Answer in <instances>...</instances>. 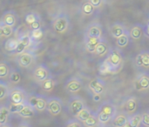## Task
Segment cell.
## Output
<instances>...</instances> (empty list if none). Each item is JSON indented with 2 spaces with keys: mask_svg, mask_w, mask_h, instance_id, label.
<instances>
[{
  "mask_svg": "<svg viewBox=\"0 0 149 127\" xmlns=\"http://www.w3.org/2000/svg\"><path fill=\"white\" fill-rule=\"evenodd\" d=\"M123 63L124 59L121 51L119 49H111L107 58L100 65V73L102 75L117 73L122 69Z\"/></svg>",
  "mask_w": 149,
  "mask_h": 127,
  "instance_id": "cell-1",
  "label": "cell"
},
{
  "mask_svg": "<svg viewBox=\"0 0 149 127\" xmlns=\"http://www.w3.org/2000/svg\"><path fill=\"white\" fill-rule=\"evenodd\" d=\"M97 116L99 123L101 125H107L113 120L117 114L115 105L111 102H104L99 106L97 111Z\"/></svg>",
  "mask_w": 149,
  "mask_h": 127,
  "instance_id": "cell-2",
  "label": "cell"
},
{
  "mask_svg": "<svg viewBox=\"0 0 149 127\" xmlns=\"http://www.w3.org/2000/svg\"><path fill=\"white\" fill-rule=\"evenodd\" d=\"M70 26V18L65 13H60L57 15L52 21V27L55 32L58 34L65 33Z\"/></svg>",
  "mask_w": 149,
  "mask_h": 127,
  "instance_id": "cell-3",
  "label": "cell"
},
{
  "mask_svg": "<svg viewBox=\"0 0 149 127\" xmlns=\"http://www.w3.org/2000/svg\"><path fill=\"white\" fill-rule=\"evenodd\" d=\"M29 94L21 87H14L10 90L8 99L12 104H28Z\"/></svg>",
  "mask_w": 149,
  "mask_h": 127,
  "instance_id": "cell-4",
  "label": "cell"
},
{
  "mask_svg": "<svg viewBox=\"0 0 149 127\" xmlns=\"http://www.w3.org/2000/svg\"><path fill=\"white\" fill-rule=\"evenodd\" d=\"M28 104L37 112H43L47 107V98L39 94H31L28 98Z\"/></svg>",
  "mask_w": 149,
  "mask_h": 127,
  "instance_id": "cell-5",
  "label": "cell"
},
{
  "mask_svg": "<svg viewBox=\"0 0 149 127\" xmlns=\"http://www.w3.org/2000/svg\"><path fill=\"white\" fill-rule=\"evenodd\" d=\"M63 110V103L59 98L52 97L47 99V107L46 111L52 116H58Z\"/></svg>",
  "mask_w": 149,
  "mask_h": 127,
  "instance_id": "cell-6",
  "label": "cell"
},
{
  "mask_svg": "<svg viewBox=\"0 0 149 127\" xmlns=\"http://www.w3.org/2000/svg\"><path fill=\"white\" fill-rule=\"evenodd\" d=\"M35 58L36 57L33 52L26 50L17 55L16 58V62L17 65L21 68H29L34 63Z\"/></svg>",
  "mask_w": 149,
  "mask_h": 127,
  "instance_id": "cell-7",
  "label": "cell"
},
{
  "mask_svg": "<svg viewBox=\"0 0 149 127\" xmlns=\"http://www.w3.org/2000/svg\"><path fill=\"white\" fill-rule=\"evenodd\" d=\"M86 106L84 99L79 96H75L70 99L69 103H68V110L72 115L74 117L85 107Z\"/></svg>",
  "mask_w": 149,
  "mask_h": 127,
  "instance_id": "cell-8",
  "label": "cell"
},
{
  "mask_svg": "<svg viewBox=\"0 0 149 127\" xmlns=\"http://www.w3.org/2000/svg\"><path fill=\"white\" fill-rule=\"evenodd\" d=\"M32 75H33L34 79H36L39 83L45 80V79H47V78H51V77H52V73H51V71L45 65H37L33 70Z\"/></svg>",
  "mask_w": 149,
  "mask_h": 127,
  "instance_id": "cell-9",
  "label": "cell"
},
{
  "mask_svg": "<svg viewBox=\"0 0 149 127\" xmlns=\"http://www.w3.org/2000/svg\"><path fill=\"white\" fill-rule=\"evenodd\" d=\"M83 87V83L79 78L73 77L68 79L65 85V89L69 93H77Z\"/></svg>",
  "mask_w": 149,
  "mask_h": 127,
  "instance_id": "cell-10",
  "label": "cell"
},
{
  "mask_svg": "<svg viewBox=\"0 0 149 127\" xmlns=\"http://www.w3.org/2000/svg\"><path fill=\"white\" fill-rule=\"evenodd\" d=\"M123 107L125 110V113L127 114L128 116H132L135 114L139 109V103L137 99L135 97L127 98L123 104Z\"/></svg>",
  "mask_w": 149,
  "mask_h": 127,
  "instance_id": "cell-11",
  "label": "cell"
},
{
  "mask_svg": "<svg viewBox=\"0 0 149 127\" xmlns=\"http://www.w3.org/2000/svg\"><path fill=\"white\" fill-rule=\"evenodd\" d=\"M134 88L138 92H144L149 90L148 73H141L136 78L134 82Z\"/></svg>",
  "mask_w": 149,
  "mask_h": 127,
  "instance_id": "cell-12",
  "label": "cell"
},
{
  "mask_svg": "<svg viewBox=\"0 0 149 127\" xmlns=\"http://www.w3.org/2000/svg\"><path fill=\"white\" fill-rule=\"evenodd\" d=\"M86 36L96 38H102L103 29L100 23H92L90 24L86 30Z\"/></svg>",
  "mask_w": 149,
  "mask_h": 127,
  "instance_id": "cell-13",
  "label": "cell"
},
{
  "mask_svg": "<svg viewBox=\"0 0 149 127\" xmlns=\"http://www.w3.org/2000/svg\"><path fill=\"white\" fill-rule=\"evenodd\" d=\"M26 24L31 28V30L40 29L41 27V17L36 12H29L24 17Z\"/></svg>",
  "mask_w": 149,
  "mask_h": 127,
  "instance_id": "cell-14",
  "label": "cell"
},
{
  "mask_svg": "<svg viewBox=\"0 0 149 127\" xmlns=\"http://www.w3.org/2000/svg\"><path fill=\"white\" fill-rule=\"evenodd\" d=\"M88 87L93 94L101 95L104 93V92L106 90V84L102 79L96 78L92 79L89 82Z\"/></svg>",
  "mask_w": 149,
  "mask_h": 127,
  "instance_id": "cell-15",
  "label": "cell"
},
{
  "mask_svg": "<svg viewBox=\"0 0 149 127\" xmlns=\"http://www.w3.org/2000/svg\"><path fill=\"white\" fill-rule=\"evenodd\" d=\"M17 17L16 12L12 10H6L3 12L0 22L3 24H5V25L14 28L15 25L17 24Z\"/></svg>",
  "mask_w": 149,
  "mask_h": 127,
  "instance_id": "cell-16",
  "label": "cell"
},
{
  "mask_svg": "<svg viewBox=\"0 0 149 127\" xmlns=\"http://www.w3.org/2000/svg\"><path fill=\"white\" fill-rule=\"evenodd\" d=\"M17 40H18V44H17V46L14 51V53L17 54V55L22 53L23 51H26V49L32 44L30 35H27V34L20 36Z\"/></svg>",
  "mask_w": 149,
  "mask_h": 127,
  "instance_id": "cell-17",
  "label": "cell"
},
{
  "mask_svg": "<svg viewBox=\"0 0 149 127\" xmlns=\"http://www.w3.org/2000/svg\"><path fill=\"white\" fill-rule=\"evenodd\" d=\"M135 64L141 68L149 69V51H141L135 58Z\"/></svg>",
  "mask_w": 149,
  "mask_h": 127,
  "instance_id": "cell-18",
  "label": "cell"
},
{
  "mask_svg": "<svg viewBox=\"0 0 149 127\" xmlns=\"http://www.w3.org/2000/svg\"><path fill=\"white\" fill-rule=\"evenodd\" d=\"M102 40V38H96V37H91L85 35V47L86 50L90 53H94L95 49L97 45L100 44V42Z\"/></svg>",
  "mask_w": 149,
  "mask_h": 127,
  "instance_id": "cell-19",
  "label": "cell"
},
{
  "mask_svg": "<svg viewBox=\"0 0 149 127\" xmlns=\"http://www.w3.org/2000/svg\"><path fill=\"white\" fill-rule=\"evenodd\" d=\"M130 37L134 40H140L144 35V27L141 24H136L133 25L129 31Z\"/></svg>",
  "mask_w": 149,
  "mask_h": 127,
  "instance_id": "cell-20",
  "label": "cell"
},
{
  "mask_svg": "<svg viewBox=\"0 0 149 127\" xmlns=\"http://www.w3.org/2000/svg\"><path fill=\"white\" fill-rule=\"evenodd\" d=\"M129 116L125 112H120L115 115L112 120V125L113 127H123L128 122Z\"/></svg>",
  "mask_w": 149,
  "mask_h": 127,
  "instance_id": "cell-21",
  "label": "cell"
},
{
  "mask_svg": "<svg viewBox=\"0 0 149 127\" xmlns=\"http://www.w3.org/2000/svg\"><path fill=\"white\" fill-rule=\"evenodd\" d=\"M110 50L111 49L109 48L108 43L105 39L102 38V40L97 45V47L95 49V51H94V54H96L99 57H103V56L108 54V52L110 51Z\"/></svg>",
  "mask_w": 149,
  "mask_h": 127,
  "instance_id": "cell-22",
  "label": "cell"
},
{
  "mask_svg": "<svg viewBox=\"0 0 149 127\" xmlns=\"http://www.w3.org/2000/svg\"><path fill=\"white\" fill-rule=\"evenodd\" d=\"M127 30L126 29V27L120 24V23H115L112 25L111 29H110V32H111V35L113 36V37L114 38H118L120 37V36H122Z\"/></svg>",
  "mask_w": 149,
  "mask_h": 127,
  "instance_id": "cell-23",
  "label": "cell"
},
{
  "mask_svg": "<svg viewBox=\"0 0 149 127\" xmlns=\"http://www.w3.org/2000/svg\"><path fill=\"white\" fill-rule=\"evenodd\" d=\"M37 112H38L32 106H31L29 104H26V105H24L23 109L17 114L24 119H31V118L34 117L37 114Z\"/></svg>",
  "mask_w": 149,
  "mask_h": 127,
  "instance_id": "cell-24",
  "label": "cell"
},
{
  "mask_svg": "<svg viewBox=\"0 0 149 127\" xmlns=\"http://www.w3.org/2000/svg\"><path fill=\"white\" fill-rule=\"evenodd\" d=\"M56 84H57L56 80H55L52 77H51V78H47V79H45V80L40 82V83H39V85H40L41 89H42L44 92H52L53 89L55 88Z\"/></svg>",
  "mask_w": 149,
  "mask_h": 127,
  "instance_id": "cell-25",
  "label": "cell"
},
{
  "mask_svg": "<svg viewBox=\"0 0 149 127\" xmlns=\"http://www.w3.org/2000/svg\"><path fill=\"white\" fill-rule=\"evenodd\" d=\"M12 71L11 66L5 61H0V79L8 78Z\"/></svg>",
  "mask_w": 149,
  "mask_h": 127,
  "instance_id": "cell-26",
  "label": "cell"
},
{
  "mask_svg": "<svg viewBox=\"0 0 149 127\" xmlns=\"http://www.w3.org/2000/svg\"><path fill=\"white\" fill-rule=\"evenodd\" d=\"M92 114H93V111H92L89 107L86 106L84 109H82V110L75 116V119H78L79 121H80L81 123H84V122H85Z\"/></svg>",
  "mask_w": 149,
  "mask_h": 127,
  "instance_id": "cell-27",
  "label": "cell"
},
{
  "mask_svg": "<svg viewBox=\"0 0 149 127\" xmlns=\"http://www.w3.org/2000/svg\"><path fill=\"white\" fill-rule=\"evenodd\" d=\"M129 41H130V35H129V31H127L122 36H120L116 39V44L120 48H125L128 45Z\"/></svg>",
  "mask_w": 149,
  "mask_h": 127,
  "instance_id": "cell-28",
  "label": "cell"
},
{
  "mask_svg": "<svg viewBox=\"0 0 149 127\" xmlns=\"http://www.w3.org/2000/svg\"><path fill=\"white\" fill-rule=\"evenodd\" d=\"M95 8L87 1H85L84 3H82L81 6H80V11L81 14H83L84 16H91L93 14Z\"/></svg>",
  "mask_w": 149,
  "mask_h": 127,
  "instance_id": "cell-29",
  "label": "cell"
},
{
  "mask_svg": "<svg viewBox=\"0 0 149 127\" xmlns=\"http://www.w3.org/2000/svg\"><path fill=\"white\" fill-rule=\"evenodd\" d=\"M11 113L9 111L8 105H1L0 106V123L1 125L8 123L9 117Z\"/></svg>",
  "mask_w": 149,
  "mask_h": 127,
  "instance_id": "cell-30",
  "label": "cell"
},
{
  "mask_svg": "<svg viewBox=\"0 0 149 127\" xmlns=\"http://www.w3.org/2000/svg\"><path fill=\"white\" fill-rule=\"evenodd\" d=\"M142 121V113L136 112L135 114L129 116L128 122L133 127H141Z\"/></svg>",
  "mask_w": 149,
  "mask_h": 127,
  "instance_id": "cell-31",
  "label": "cell"
},
{
  "mask_svg": "<svg viewBox=\"0 0 149 127\" xmlns=\"http://www.w3.org/2000/svg\"><path fill=\"white\" fill-rule=\"evenodd\" d=\"M18 44V40L16 38H8L4 43V48L7 51L14 52Z\"/></svg>",
  "mask_w": 149,
  "mask_h": 127,
  "instance_id": "cell-32",
  "label": "cell"
},
{
  "mask_svg": "<svg viewBox=\"0 0 149 127\" xmlns=\"http://www.w3.org/2000/svg\"><path fill=\"white\" fill-rule=\"evenodd\" d=\"M9 92H10V89L8 84L3 80H0V100L8 99Z\"/></svg>",
  "mask_w": 149,
  "mask_h": 127,
  "instance_id": "cell-33",
  "label": "cell"
},
{
  "mask_svg": "<svg viewBox=\"0 0 149 127\" xmlns=\"http://www.w3.org/2000/svg\"><path fill=\"white\" fill-rule=\"evenodd\" d=\"M83 126L85 127H96L98 126L99 123V119H98V116L97 113L93 112V114L84 122L82 123Z\"/></svg>",
  "mask_w": 149,
  "mask_h": 127,
  "instance_id": "cell-34",
  "label": "cell"
},
{
  "mask_svg": "<svg viewBox=\"0 0 149 127\" xmlns=\"http://www.w3.org/2000/svg\"><path fill=\"white\" fill-rule=\"evenodd\" d=\"M43 30L42 28L40 29H37V30H31V34H30V37H31V42H37V41H39L42 37H43Z\"/></svg>",
  "mask_w": 149,
  "mask_h": 127,
  "instance_id": "cell-35",
  "label": "cell"
},
{
  "mask_svg": "<svg viewBox=\"0 0 149 127\" xmlns=\"http://www.w3.org/2000/svg\"><path fill=\"white\" fill-rule=\"evenodd\" d=\"M9 79L12 84H18L21 81V74L17 70H13L11 71L10 76H9Z\"/></svg>",
  "mask_w": 149,
  "mask_h": 127,
  "instance_id": "cell-36",
  "label": "cell"
},
{
  "mask_svg": "<svg viewBox=\"0 0 149 127\" xmlns=\"http://www.w3.org/2000/svg\"><path fill=\"white\" fill-rule=\"evenodd\" d=\"M24 106V104H12V103H10V105H8L10 112L13 114H17L23 109Z\"/></svg>",
  "mask_w": 149,
  "mask_h": 127,
  "instance_id": "cell-37",
  "label": "cell"
},
{
  "mask_svg": "<svg viewBox=\"0 0 149 127\" xmlns=\"http://www.w3.org/2000/svg\"><path fill=\"white\" fill-rule=\"evenodd\" d=\"M2 31H3V37H10L14 32L13 27L8 26V25L3 24H2Z\"/></svg>",
  "mask_w": 149,
  "mask_h": 127,
  "instance_id": "cell-38",
  "label": "cell"
},
{
  "mask_svg": "<svg viewBox=\"0 0 149 127\" xmlns=\"http://www.w3.org/2000/svg\"><path fill=\"white\" fill-rule=\"evenodd\" d=\"M83 124L79 121L78 119H71L69 120L66 124H65V127H83Z\"/></svg>",
  "mask_w": 149,
  "mask_h": 127,
  "instance_id": "cell-39",
  "label": "cell"
},
{
  "mask_svg": "<svg viewBox=\"0 0 149 127\" xmlns=\"http://www.w3.org/2000/svg\"><path fill=\"white\" fill-rule=\"evenodd\" d=\"M88 2L96 9V8H100L102 7L105 3H106V0H88Z\"/></svg>",
  "mask_w": 149,
  "mask_h": 127,
  "instance_id": "cell-40",
  "label": "cell"
},
{
  "mask_svg": "<svg viewBox=\"0 0 149 127\" xmlns=\"http://www.w3.org/2000/svg\"><path fill=\"white\" fill-rule=\"evenodd\" d=\"M141 126L144 127H149V112H145L142 113Z\"/></svg>",
  "mask_w": 149,
  "mask_h": 127,
  "instance_id": "cell-41",
  "label": "cell"
},
{
  "mask_svg": "<svg viewBox=\"0 0 149 127\" xmlns=\"http://www.w3.org/2000/svg\"><path fill=\"white\" fill-rule=\"evenodd\" d=\"M93 100L94 102H99L101 100V95H99V94H93Z\"/></svg>",
  "mask_w": 149,
  "mask_h": 127,
  "instance_id": "cell-42",
  "label": "cell"
},
{
  "mask_svg": "<svg viewBox=\"0 0 149 127\" xmlns=\"http://www.w3.org/2000/svg\"><path fill=\"white\" fill-rule=\"evenodd\" d=\"M144 32L148 35L149 37V21L148 22V24H147V25L144 27Z\"/></svg>",
  "mask_w": 149,
  "mask_h": 127,
  "instance_id": "cell-43",
  "label": "cell"
},
{
  "mask_svg": "<svg viewBox=\"0 0 149 127\" xmlns=\"http://www.w3.org/2000/svg\"><path fill=\"white\" fill-rule=\"evenodd\" d=\"M17 127H31L30 126V124H28V123H26V122H23V123H20Z\"/></svg>",
  "mask_w": 149,
  "mask_h": 127,
  "instance_id": "cell-44",
  "label": "cell"
},
{
  "mask_svg": "<svg viewBox=\"0 0 149 127\" xmlns=\"http://www.w3.org/2000/svg\"><path fill=\"white\" fill-rule=\"evenodd\" d=\"M0 127H12V126H11V125H10V124L6 123V124H3V125H1Z\"/></svg>",
  "mask_w": 149,
  "mask_h": 127,
  "instance_id": "cell-45",
  "label": "cell"
},
{
  "mask_svg": "<svg viewBox=\"0 0 149 127\" xmlns=\"http://www.w3.org/2000/svg\"><path fill=\"white\" fill-rule=\"evenodd\" d=\"M0 37H3V31H2V24L0 22Z\"/></svg>",
  "mask_w": 149,
  "mask_h": 127,
  "instance_id": "cell-46",
  "label": "cell"
},
{
  "mask_svg": "<svg viewBox=\"0 0 149 127\" xmlns=\"http://www.w3.org/2000/svg\"><path fill=\"white\" fill-rule=\"evenodd\" d=\"M123 127H133V126L129 124V122H127V124H126V125H125Z\"/></svg>",
  "mask_w": 149,
  "mask_h": 127,
  "instance_id": "cell-47",
  "label": "cell"
},
{
  "mask_svg": "<svg viewBox=\"0 0 149 127\" xmlns=\"http://www.w3.org/2000/svg\"><path fill=\"white\" fill-rule=\"evenodd\" d=\"M0 126H1V123H0Z\"/></svg>",
  "mask_w": 149,
  "mask_h": 127,
  "instance_id": "cell-48",
  "label": "cell"
}]
</instances>
